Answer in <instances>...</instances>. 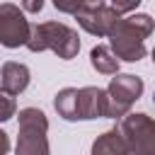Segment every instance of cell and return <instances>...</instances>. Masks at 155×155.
<instances>
[{"label":"cell","mask_w":155,"mask_h":155,"mask_svg":"<svg viewBox=\"0 0 155 155\" xmlns=\"http://www.w3.org/2000/svg\"><path fill=\"white\" fill-rule=\"evenodd\" d=\"M143 92V82L138 80V78H133V75H119V78H114V82H111V94H124L121 99H124V104H128L131 99H138V94Z\"/></svg>","instance_id":"cell-2"},{"label":"cell","mask_w":155,"mask_h":155,"mask_svg":"<svg viewBox=\"0 0 155 155\" xmlns=\"http://www.w3.org/2000/svg\"><path fill=\"white\" fill-rule=\"evenodd\" d=\"M78 2L80 0H53V5L61 12H78Z\"/></svg>","instance_id":"cell-4"},{"label":"cell","mask_w":155,"mask_h":155,"mask_svg":"<svg viewBox=\"0 0 155 155\" xmlns=\"http://www.w3.org/2000/svg\"><path fill=\"white\" fill-rule=\"evenodd\" d=\"M92 65L94 68H99V70H116V63L114 61H109V53H107V48L104 46H97V48H92Z\"/></svg>","instance_id":"cell-3"},{"label":"cell","mask_w":155,"mask_h":155,"mask_svg":"<svg viewBox=\"0 0 155 155\" xmlns=\"http://www.w3.org/2000/svg\"><path fill=\"white\" fill-rule=\"evenodd\" d=\"M24 41H27V22H24V17L12 5H2L0 7V44L15 48V46H19Z\"/></svg>","instance_id":"cell-1"},{"label":"cell","mask_w":155,"mask_h":155,"mask_svg":"<svg viewBox=\"0 0 155 155\" xmlns=\"http://www.w3.org/2000/svg\"><path fill=\"white\" fill-rule=\"evenodd\" d=\"M5 94H0V121L2 119H10V111H12V102L10 99H2Z\"/></svg>","instance_id":"cell-5"},{"label":"cell","mask_w":155,"mask_h":155,"mask_svg":"<svg viewBox=\"0 0 155 155\" xmlns=\"http://www.w3.org/2000/svg\"><path fill=\"white\" fill-rule=\"evenodd\" d=\"M41 5H44V0H24V7H27L29 12H39Z\"/></svg>","instance_id":"cell-6"}]
</instances>
